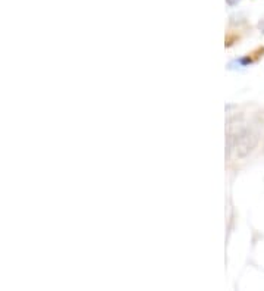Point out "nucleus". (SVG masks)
I'll list each match as a JSON object with an SVG mask.
<instances>
[{"instance_id": "1", "label": "nucleus", "mask_w": 264, "mask_h": 291, "mask_svg": "<svg viewBox=\"0 0 264 291\" xmlns=\"http://www.w3.org/2000/svg\"><path fill=\"white\" fill-rule=\"evenodd\" d=\"M239 2V0H228V3L231 5V6H233V5H236Z\"/></svg>"}]
</instances>
